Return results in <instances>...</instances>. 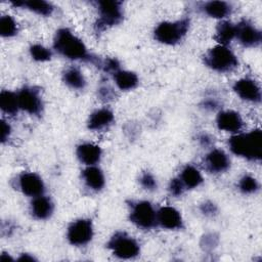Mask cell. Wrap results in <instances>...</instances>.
<instances>
[{
  "label": "cell",
  "mask_w": 262,
  "mask_h": 262,
  "mask_svg": "<svg viewBox=\"0 0 262 262\" xmlns=\"http://www.w3.org/2000/svg\"><path fill=\"white\" fill-rule=\"evenodd\" d=\"M101 148L99 145L91 142H83L76 148V156L78 160L85 166H94L99 163L101 159Z\"/></svg>",
  "instance_id": "cell-16"
},
{
  "label": "cell",
  "mask_w": 262,
  "mask_h": 262,
  "mask_svg": "<svg viewBox=\"0 0 262 262\" xmlns=\"http://www.w3.org/2000/svg\"><path fill=\"white\" fill-rule=\"evenodd\" d=\"M18 261H33L35 258L33 256H30L29 254H21V256L17 259Z\"/></svg>",
  "instance_id": "cell-36"
},
{
  "label": "cell",
  "mask_w": 262,
  "mask_h": 262,
  "mask_svg": "<svg viewBox=\"0 0 262 262\" xmlns=\"http://www.w3.org/2000/svg\"><path fill=\"white\" fill-rule=\"evenodd\" d=\"M0 108L3 113L14 116L19 110L17 93L9 90H2L0 93Z\"/></svg>",
  "instance_id": "cell-25"
},
{
  "label": "cell",
  "mask_w": 262,
  "mask_h": 262,
  "mask_svg": "<svg viewBox=\"0 0 262 262\" xmlns=\"http://www.w3.org/2000/svg\"><path fill=\"white\" fill-rule=\"evenodd\" d=\"M113 78L117 87L122 91L132 90L136 88L139 83L138 76L131 71L118 70L113 74Z\"/></svg>",
  "instance_id": "cell-21"
},
{
  "label": "cell",
  "mask_w": 262,
  "mask_h": 262,
  "mask_svg": "<svg viewBox=\"0 0 262 262\" xmlns=\"http://www.w3.org/2000/svg\"><path fill=\"white\" fill-rule=\"evenodd\" d=\"M235 94L243 100L259 103L261 101V88L259 84L251 78H242L234 82L232 86Z\"/></svg>",
  "instance_id": "cell-10"
},
{
  "label": "cell",
  "mask_w": 262,
  "mask_h": 262,
  "mask_svg": "<svg viewBox=\"0 0 262 262\" xmlns=\"http://www.w3.org/2000/svg\"><path fill=\"white\" fill-rule=\"evenodd\" d=\"M204 63L215 72L227 73L238 66V59L230 48L217 44L205 53Z\"/></svg>",
  "instance_id": "cell-3"
},
{
  "label": "cell",
  "mask_w": 262,
  "mask_h": 262,
  "mask_svg": "<svg viewBox=\"0 0 262 262\" xmlns=\"http://www.w3.org/2000/svg\"><path fill=\"white\" fill-rule=\"evenodd\" d=\"M30 54L34 60L41 62L50 60L52 56L51 50L41 44H33L30 47Z\"/></svg>",
  "instance_id": "cell-29"
},
{
  "label": "cell",
  "mask_w": 262,
  "mask_h": 262,
  "mask_svg": "<svg viewBox=\"0 0 262 262\" xmlns=\"http://www.w3.org/2000/svg\"><path fill=\"white\" fill-rule=\"evenodd\" d=\"M114 113L110 108H97L89 116V119L87 121V127L92 131H100L108 127L114 122Z\"/></svg>",
  "instance_id": "cell-17"
},
{
  "label": "cell",
  "mask_w": 262,
  "mask_h": 262,
  "mask_svg": "<svg viewBox=\"0 0 262 262\" xmlns=\"http://www.w3.org/2000/svg\"><path fill=\"white\" fill-rule=\"evenodd\" d=\"M204 166L210 173H223L229 169L230 160L224 150L214 148L206 155Z\"/></svg>",
  "instance_id": "cell-14"
},
{
  "label": "cell",
  "mask_w": 262,
  "mask_h": 262,
  "mask_svg": "<svg viewBox=\"0 0 262 262\" xmlns=\"http://www.w3.org/2000/svg\"><path fill=\"white\" fill-rule=\"evenodd\" d=\"M19 110L30 115H39L42 112L43 103L40 92L34 87H24L17 92Z\"/></svg>",
  "instance_id": "cell-9"
},
{
  "label": "cell",
  "mask_w": 262,
  "mask_h": 262,
  "mask_svg": "<svg viewBox=\"0 0 262 262\" xmlns=\"http://www.w3.org/2000/svg\"><path fill=\"white\" fill-rule=\"evenodd\" d=\"M168 189H169V192L174 195V196H180L184 190L186 189L185 186L183 185V183L181 182V180L179 179V177H176V178H173L170 183H169V186H168Z\"/></svg>",
  "instance_id": "cell-31"
},
{
  "label": "cell",
  "mask_w": 262,
  "mask_h": 262,
  "mask_svg": "<svg viewBox=\"0 0 262 262\" xmlns=\"http://www.w3.org/2000/svg\"><path fill=\"white\" fill-rule=\"evenodd\" d=\"M130 221L142 229H150L157 225V211L147 201H136L130 205Z\"/></svg>",
  "instance_id": "cell-7"
},
{
  "label": "cell",
  "mask_w": 262,
  "mask_h": 262,
  "mask_svg": "<svg viewBox=\"0 0 262 262\" xmlns=\"http://www.w3.org/2000/svg\"><path fill=\"white\" fill-rule=\"evenodd\" d=\"M236 36V25L229 20H222L216 27L215 39L220 45L227 46Z\"/></svg>",
  "instance_id": "cell-22"
},
{
  "label": "cell",
  "mask_w": 262,
  "mask_h": 262,
  "mask_svg": "<svg viewBox=\"0 0 262 262\" xmlns=\"http://www.w3.org/2000/svg\"><path fill=\"white\" fill-rule=\"evenodd\" d=\"M157 224L169 230H176L182 228L183 220L177 209L171 206H164L157 211Z\"/></svg>",
  "instance_id": "cell-15"
},
{
  "label": "cell",
  "mask_w": 262,
  "mask_h": 262,
  "mask_svg": "<svg viewBox=\"0 0 262 262\" xmlns=\"http://www.w3.org/2000/svg\"><path fill=\"white\" fill-rule=\"evenodd\" d=\"M17 182L20 191L31 198L42 195L45 191L42 178L35 172H24L19 175Z\"/></svg>",
  "instance_id": "cell-12"
},
{
  "label": "cell",
  "mask_w": 262,
  "mask_h": 262,
  "mask_svg": "<svg viewBox=\"0 0 262 262\" xmlns=\"http://www.w3.org/2000/svg\"><path fill=\"white\" fill-rule=\"evenodd\" d=\"M201 211L207 216H213L217 212V207L211 202H206L201 206Z\"/></svg>",
  "instance_id": "cell-35"
},
{
  "label": "cell",
  "mask_w": 262,
  "mask_h": 262,
  "mask_svg": "<svg viewBox=\"0 0 262 262\" xmlns=\"http://www.w3.org/2000/svg\"><path fill=\"white\" fill-rule=\"evenodd\" d=\"M98 96L100 97V99L106 101V100H111L114 98L115 92L107 85H103V86H100L98 89Z\"/></svg>",
  "instance_id": "cell-34"
},
{
  "label": "cell",
  "mask_w": 262,
  "mask_h": 262,
  "mask_svg": "<svg viewBox=\"0 0 262 262\" xmlns=\"http://www.w3.org/2000/svg\"><path fill=\"white\" fill-rule=\"evenodd\" d=\"M228 146L232 154L249 161L262 159V131L253 129L249 132L233 134L228 140Z\"/></svg>",
  "instance_id": "cell-1"
},
{
  "label": "cell",
  "mask_w": 262,
  "mask_h": 262,
  "mask_svg": "<svg viewBox=\"0 0 262 262\" xmlns=\"http://www.w3.org/2000/svg\"><path fill=\"white\" fill-rule=\"evenodd\" d=\"M107 248L120 259H132L139 255L138 242L125 232H116L107 242Z\"/></svg>",
  "instance_id": "cell-6"
},
{
  "label": "cell",
  "mask_w": 262,
  "mask_h": 262,
  "mask_svg": "<svg viewBox=\"0 0 262 262\" xmlns=\"http://www.w3.org/2000/svg\"><path fill=\"white\" fill-rule=\"evenodd\" d=\"M10 134H11L10 125L5 120L2 119L1 124H0V139H1V142L4 143L6 140H8Z\"/></svg>",
  "instance_id": "cell-33"
},
{
  "label": "cell",
  "mask_w": 262,
  "mask_h": 262,
  "mask_svg": "<svg viewBox=\"0 0 262 262\" xmlns=\"http://www.w3.org/2000/svg\"><path fill=\"white\" fill-rule=\"evenodd\" d=\"M95 5L99 15L95 25L97 31H103L107 28L119 25L123 20L124 12L122 2L104 0L96 1Z\"/></svg>",
  "instance_id": "cell-5"
},
{
  "label": "cell",
  "mask_w": 262,
  "mask_h": 262,
  "mask_svg": "<svg viewBox=\"0 0 262 262\" xmlns=\"http://www.w3.org/2000/svg\"><path fill=\"white\" fill-rule=\"evenodd\" d=\"M30 11L42 15V16H49L52 14L54 10V6L47 1L43 0H29V1H23V6Z\"/></svg>",
  "instance_id": "cell-26"
},
{
  "label": "cell",
  "mask_w": 262,
  "mask_h": 262,
  "mask_svg": "<svg viewBox=\"0 0 262 262\" xmlns=\"http://www.w3.org/2000/svg\"><path fill=\"white\" fill-rule=\"evenodd\" d=\"M54 210L52 201L44 194L33 198L31 202V213L38 220L48 219Z\"/></svg>",
  "instance_id": "cell-20"
},
{
  "label": "cell",
  "mask_w": 262,
  "mask_h": 262,
  "mask_svg": "<svg viewBox=\"0 0 262 262\" xmlns=\"http://www.w3.org/2000/svg\"><path fill=\"white\" fill-rule=\"evenodd\" d=\"M139 184L141 185V187L143 189L148 190V191H154L158 187V183H157L156 178L149 172H144L140 175Z\"/></svg>",
  "instance_id": "cell-30"
},
{
  "label": "cell",
  "mask_w": 262,
  "mask_h": 262,
  "mask_svg": "<svg viewBox=\"0 0 262 262\" xmlns=\"http://www.w3.org/2000/svg\"><path fill=\"white\" fill-rule=\"evenodd\" d=\"M216 125L219 130L233 134L239 133L243 130L244 122L241 115L232 110H225L218 113Z\"/></svg>",
  "instance_id": "cell-13"
},
{
  "label": "cell",
  "mask_w": 262,
  "mask_h": 262,
  "mask_svg": "<svg viewBox=\"0 0 262 262\" xmlns=\"http://www.w3.org/2000/svg\"><path fill=\"white\" fill-rule=\"evenodd\" d=\"M189 19L183 17L174 21H162L154 30V38L165 45L178 44L187 34Z\"/></svg>",
  "instance_id": "cell-4"
},
{
  "label": "cell",
  "mask_w": 262,
  "mask_h": 262,
  "mask_svg": "<svg viewBox=\"0 0 262 262\" xmlns=\"http://www.w3.org/2000/svg\"><path fill=\"white\" fill-rule=\"evenodd\" d=\"M235 39L244 47H257L262 41L261 31L248 20L236 24Z\"/></svg>",
  "instance_id": "cell-11"
},
{
  "label": "cell",
  "mask_w": 262,
  "mask_h": 262,
  "mask_svg": "<svg viewBox=\"0 0 262 262\" xmlns=\"http://www.w3.org/2000/svg\"><path fill=\"white\" fill-rule=\"evenodd\" d=\"M62 81L68 87L74 90H82L86 86V79L83 73L75 67L69 68L63 72Z\"/></svg>",
  "instance_id": "cell-24"
},
{
  "label": "cell",
  "mask_w": 262,
  "mask_h": 262,
  "mask_svg": "<svg viewBox=\"0 0 262 262\" xmlns=\"http://www.w3.org/2000/svg\"><path fill=\"white\" fill-rule=\"evenodd\" d=\"M93 237V225L91 220L80 218L73 221L67 229L69 243L76 247L87 245Z\"/></svg>",
  "instance_id": "cell-8"
},
{
  "label": "cell",
  "mask_w": 262,
  "mask_h": 262,
  "mask_svg": "<svg viewBox=\"0 0 262 262\" xmlns=\"http://www.w3.org/2000/svg\"><path fill=\"white\" fill-rule=\"evenodd\" d=\"M178 177L186 189L195 188L203 183V176L201 172L192 165H186L183 167Z\"/></svg>",
  "instance_id": "cell-23"
},
{
  "label": "cell",
  "mask_w": 262,
  "mask_h": 262,
  "mask_svg": "<svg viewBox=\"0 0 262 262\" xmlns=\"http://www.w3.org/2000/svg\"><path fill=\"white\" fill-rule=\"evenodd\" d=\"M100 67L107 73H111L112 75L114 73H116L118 70H120V64H119V61L116 59V58H106L104 59Z\"/></svg>",
  "instance_id": "cell-32"
},
{
  "label": "cell",
  "mask_w": 262,
  "mask_h": 262,
  "mask_svg": "<svg viewBox=\"0 0 262 262\" xmlns=\"http://www.w3.org/2000/svg\"><path fill=\"white\" fill-rule=\"evenodd\" d=\"M1 261H8V260H13L9 255H6V253H2L0 257Z\"/></svg>",
  "instance_id": "cell-37"
},
{
  "label": "cell",
  "mask_w": 262,
  "mask_h": 262,
  "mask_svg": "<svg viewBox=\"0 0 262 262\" xmlns=\"http://www.w3.org/2000/svg\"><path fill=\"white\" fill-rule=\"evenodd\" d=\"M82 179L86 186L94 191H99L104 187L105 178L100 168L97 166H86L82 171Z\"/></svg>",
  "instance_id": "cell-19"
},
{
  "label": "cell",
  "mask_w": 262,
  "mask_h": 262,
  "mask_svg": "<svg viewBox=\"0 0 262 262\" xmlns=\"http://www.w3.org/2000/svg\"><path fill=\"white\" fill-rule=\"evenodd\" d=\"M53 48L57 53L72 60L91 59L84 42L68 28H60L56 31L53 38Z\"/></svg>",
  "instance_id": "cell-2"
},
{
  "label": "cell",
  "mask_w": 262,
  "mask_h": 262,
  "mask_svg": "<svg viewBox=\"0 0 262 262\" xmlns=\"http://www.w3.org/2000/svg\"><path fill=\"white\" fill-rule=\"evenodd\" d=\"M237 187H238L241 192H243L245 194H252V193H255L259 190L260 184L254 176L249 175V174H245L239 179V181L237 183Z\"/></svg>",
  "instance_id": "cell-27"
},
{
  "label": "cell",
  "mask_w": 262,
  "mask_h": 262,
  "mask_svg": "<svg viewBox=\"0 0 262 262\" xmlns=\"http://www.w3.org/2000/svg\"><path fill=\"white\" fill-rule=\"evenodd\" d=\"M200 9L204 14L210 17L224 19L231 13L232 6L230 3L225 1H208L201 3Z\"/></svg>",
  "instance_id": "cell-18"
},
{
  "label": "cell",
  "mask_w": 262,
  "mask_h": 262,
  "mask_svg": "<svg viewBox=\"0 0 262 262\" xmlns=\"http://www.w3.org/2000/svg\"><path fill=\"white\" fill-rule=\"evenodd\" d=\"M17 34V24L10 15H3L0 18V35L5 38L13 37Z\"/></svg>",
  "instance_id": "cell-28"
}]
</instances>
